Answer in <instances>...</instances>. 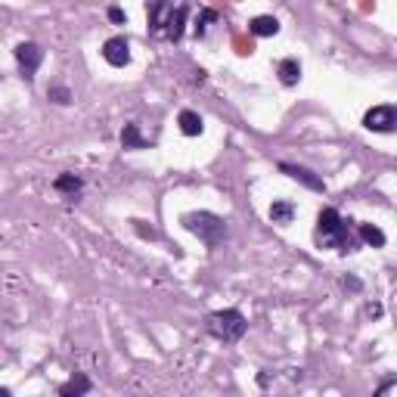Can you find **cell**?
<instances>
[{
  "label": "cell",
  "instance_id": "2e32d148",
  "mask_svg": "<svg viewBox=\"0 0 397 397\" xmlns=\"http://www.w3.org/2000/svg\"><path fill=\"white\" fill-rule=\"evenodd\" d=\"M53 190L62 192V196H78L81 190H84V180L78 177V174H59V177L53 180Z\"/></svg>",
  "mask_w": 397,
  "mask_h": 397
},
{
  "label": "cell",
  "instance_id": "ac0fdd59",
  "mask_svg": "<svg viewBox=\"0 0 397 397\" xmlns=\"http://www.w3.org/2000/svg\"><path fill=\"white\" fill-rule=\"evenodd\" d=\"M217 19H221V12L211 10V6L198 10L196 22H192V34H196V37H205V34H208V25H211V22H217Z\"/></svg>",
  "mask_w": 397,
  "mask_h": 397
},
{
  "label": "cell",
  "instance_id": "5b68a950",
  "mask_svg": "<svg viewBox=\"0 0 397 397\" xmlns=\"http://www.w3.org/2000/svg\"><path fill=\"white\" fill-rule=\"evenodd\" d=\"M363 128L372 134H397V105H372L363 115Z\"/></svg>",
  "mask_w": 397,
  "mask_h": 397
},
{
  "label": "cell",
  "instance_id": "3957f363",
  "mask_svg": "<svg viewBox=\"0 0 397 397\" xmlns=\"http://www.w3.org/2000/svg\"><path fill=\"white\" fill-rule=\"evenodd\" d=\"M205 332L211 338L223 341V345H236L242 341V335L248 332V320L239 307H223V310H211L205 316Z\"/></svg>",
  "mask_w": 397,
  "mask_h": 397
},
{
  "label": "cell",
  "instance_id": "8992f818",
  "mask_svg": "<svg viewBox=\"0 0 397 397\" xmlns=\"http://www.w3.org/2000/svg\"><path fill=\"white\" fill-rule=\"evenodd\" d=\"M276 167L285 174V177H292V180H298L301 186H307L310 192H326V180H323L320 174H314L310 167L295 165V161H279Z\"/></svg>",
  "mask_w": 397,
  "mask_h": 397
},
{
  "label": "cell",
  "instance_id": "7c38bea8",
  "mask_svg": "<svg viewBox=\"0 0 397 397\" xmlns=\"http://www.w3.org/2000/svg\"><path fill=\"white\" fill-rule=\"evenodd\" d=\"M177 124H180V134L183 136H198L205 130V121H202V115L198 112H192V109H183L177 115Z\"/></svg>",
  "mask_w": 397,
  "mask_h": 397
},
{
  "label": "cell",
  "instance_id": "7a4b0ae2",
  "mask_svg": "<svg viewBox=\"0 0 397 397\" xmlns=\"http://www.w3.org/2000/svg\"><path fill=\"white\" fill-rule=\"evenodd\" d=\"M180 223H183V230H190L205 248L223 245L230 236L227 221H223L221 214H214V211H186V214L180 217Z\"/></svg>",
  "mask_w": 397,
  "mask_h": 397
},
{
  "label": "cell",
  "instance_id": "8fae6325",
  "mask_svg": "<svg viewBox=\"0 0 397 397\" xmlns=\"http://www.w3.org/2000/svg\"><path fill=\"white\" fill-rule=\"evenodd\" d=\"M276 74H279V81H283V87H295L298 81H301V62H298L295 56H285V59L276 62Z\"/></svg>",
  "mask_w": 397,
  "mask_h": 397
},
{
  "label": "cell",
  "instance_id": "52a82bcc",
  "mask_svg": "<svg viewBox=\"0 0 397 397\" xmlns=\"http://www.w3.org/2000/svg\"><path fill=\"white\" fill-rule=\"evenodd\" d=\"M103 59L109 62L112 68H124L130 62V43L124 34H115L103 43Z\"/></svg>",
  "mask_w": 397,
  "mask_h": 397
},
{
  "label": "cell",
  "instance_id": "277c9868",
  "mask_svg": "<svg viewBox=\"0 0 397 397\" xmlns=\"http://www.w3.org/2000/svg\"><path fill=\"white\" fill-rule=\"evenodd\" d=\"M43 62V47L37 41H22L16 43V65H19V74H22L25 84H31Z\"/></svg>",
  "mask_w": 397,
  "mask_h": 397
},
{
  "label": "cell",
  "instance_id": "6da1fadb",
  "mask_svg": "<svg viewBox=\"0 0 397 397\" xmlns=\"http://www.w3.org/2000/svg\"><path fill=\"white\" fill-rule=\"evenodd\" d=\"M351 217H341L338 208H320V214H316V242H320L323 248H335V252L341 254H351L360 248V236L354 233L351 227Z\"/></svg>",
  "mask_w": 397,
  "mask_h": 397
},
{
  "label": "cell",
  "instance_id": "ba28073f",
  "mask_svg": "<svg viewBox=\"0 0 397 397\" xmlns=\"http://www.w3.org/2000/svg\"><path fill=\"white\" fill-rule=\"evenodd\" d=\"M186 16H190V6H186V3L174 6V10H171V16H167V22H165V28H161V37H165V41H171V43L183 41V31H186Z\"/></svg>",
  "mask_w": 397,
  "mask_h": 397
},
{
  "label": "cell",
  "instance_id": "44dd1931",
  "mask_svg": "<svg viewBox=\"0 0 397 397\" xmlns=\"http://www.w3.org/2000/svg\"><path fill=\"white\" fill-rule=\"evenodd\" d=\"M341 285H345L347 292H363V283H360L357 276H351V273H345V276H341Z\"/></svg>",
  "mask_w": 397,
  "mask_h": 397
},
{
  "label": "cell",
  "instance_id": "9c48e42d",
  "mask_svg": "<svg viewBox=\"0 0 397 397\" xmlns=\"http://www.w3.org/2000/svg\"><path fill=\"white\" fill-rule=\"evenodd\" d=\"M93 391V382H90V376H87V372H74L72 378H65V382L59 385V388H56V394L59 397H87Z\"/></svg>",
  "mask_w": 397,
  "mask_h": 397
},
{
  "label": "cell",
  "instance_id": "7402d4cb",
  "mask_svg": "<svg viewBox=\"0 0 397 397\" xmlns=\"http://www.w3.org/2000/svg\"><path fill=\"white\" fill-rule=\"evenodd\" d=\"M109 19L115 25H124V22H128V12H124L121 6H109Z\"/></svg>",
  "mask_w": 397,
  "mask_h": 397
},
{
  "label": "cell",
  "instance_id": "484cf974",
  "mask_svg": "<svg viewBox=\"0 0 397 397\" xmlns=\"http://www.w3.org/2000/svg\"><path fill=\"white\" fill-rule=\"evenodd\" d=\"M0 397H12V391L10 388H0Z\"/></svg>",
  "mask_w": 397,
  "mask_h": 397
},
{
  "label": "cell",
  "instance_id": "cb8c5ba5",
  "mask_svg": "<svg viewBox=\"0 0 397 397\" xmlns=\"http://www.w3.org/2000/svg\"><path fill=\"white\" fill-rule=\"evenodd\" d=\"M385 314V307L378 301H372V304H366V316H369V320H378V316Z\"/></svg>",
  "mask_w": 397,
  "mask_h": 397
},
{
  "label": "cell",
  "instance_id": "603a6c76",
  "mask_svg": "<svg viewBox=\"0 0 397 397\" xmlns=\"http://www.w3.org/2000/svg\"><path fill=\"white\" fill-rule=\"evenodd\" d=\"M134 230H136V233H140L143 236V239H159V233H155V230L152 227H143V221H134Z\"/></svg>",
  "mask_w": 397,
  "mask_h": 397
},
{
  "label": "cell",
  "instance_id": "ffe728a7",
  "mask_svg": "<svg viewBox=\"0 0 397 397\" xmlns=\"http://www.w3.org/2000/svg\"><path fill=\"white\" fill-rule=\"evenodd\" d=\"M394 385H397V372H391V376H385L382 382H378V388L372 391V397H385V394H388V388H394Z\"/></svg>",
  "mask_w": 397,
  "mask_h": 397
},
{
  "label": "cell",
  "instance_id": "d6986e66",
  "mask_svg": "<svg viewBox=\"0 0 397 397\" xmlns=\"http://www.w3.org/2000/svg\"><path fill=\"white\" fill-rule=\"evenodd\" d=\"M47 99H50V103H56V105H68V103H72V90H68L65 84H53L47 90Z\"/></svg>",
  "mask_w": 397,
  "mask_h": 397
},
{
  "label": "cell",
  "instance_id": "9a60e30c",
  "mask_svg": "<svg viewBox=\"0 0 397 397\" xmlns=\"http://www.w3.org/2000/svg\"><path fill=\"white\" fill-rule=\"evenodd\" d=\"M267 214H270L273 223H279V227H289L292 217H295V205H292L289 198H276V202L270 205V211H267Z\"/></svg>",
  "mask_w": 397,
  "mask_h": 397
},
{
  "label": "cell",
  "instance_id": "4fadbf2b",
  "mask_svg": "<svg viewBox=\"0 0 397 397\" xmlns=\"http://www.w3.org/2000/svg\"><path fill=\"white\" fill-rule=\"evenodd\" d=\"M149 146H152V143L140 134V124H136V121L124 124V130H121V149H149Z\"/></svg>",
  "mask_w": 397,
  "mask_h": 397
},
{
  "label": "cell",
  "instance_id": "30bf717a",
  "mask_svg": "<svg viewBox=\"0 0 397 397\" xmlns=\"http://www.w3.org/2000/svg\"><path fill=\"white\" fill-rule=\"evenodd\" d=\"M174 3H149L146 6V19H149V34L161 37V28H165L167 16H171Z\"/></svg>",
  "mask_w": 397,
  "mask_h": 397
},
{
  "label": "cell",
  "instance_id": "d4e9b609",
  "mask_svg": "<svg viewBox=\"0 0 397 397\" xmlns=\"http://www.w3.org/2000/svg\"><path fill=\"white\" fill-rule=\"evenodd\" d=\"M258 385H261V388H267V385H270V378H267V372H261V376H258Z\"/></svg>",
  "mask_w": 397,
  "mask_h": 397
},
{
  "label": "cell",
  "instance_id": "5bb4252c",
  "mask_svg": "<svg viewBox=\"0 0 397 397\" xmlns=\"http://www.w3.org/2000/svg\"><path fill=\"white\" fill-rule=\"evenodd\" d=\"M248 31L254 37H276L279 34V19L276 16H254L248 22Z\"/></svg>",
  "mask_w": 397,
  "mask_h": 397
},
{
  "label": "cell",
  "instance_id": "e0dca14e",
  "mask_svg": "<svg viewBox=\"0 0 397 397\" xmlns=\"http://www.w3.org/2000/svg\"><path fill=\"white\" fill-rule=\"evenodd\" d=\"M357 236H360V242H366V245H372V248H385V242H388V236H385L376 223H357Z\"/></svg>",
  "mask_w": 397,
  "mask_h": 397
}]
</instances>
